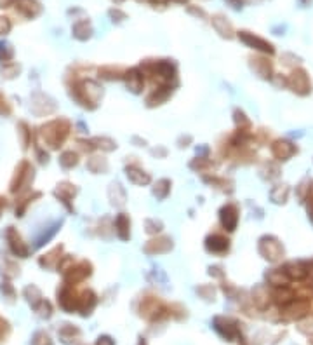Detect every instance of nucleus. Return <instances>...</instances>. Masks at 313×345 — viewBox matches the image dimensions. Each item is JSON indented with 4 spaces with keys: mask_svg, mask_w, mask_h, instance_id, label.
I'll return each instance as SVG.
<instances>
[{
    "mask_svg": "<svg viewBox=\"0 0 313 345\" xmlns=\"http://www.w3.org/2000/svg\"><path fill=\"white\" fill-rule=\"evenodd\" d=\"M242 39H244L245 42H251L253 46H258V49H263V51H270L272 52V46L270 44H266L264 41L258 37H253V35H249L247 32H242Z\"/></svg>",
    "mask_w": 313,
    "mask_h": 345,
    "instance_id": "f257e3e1",
    "label": "nucleus"
},
{
    "mask_svg": "<svg viewBox=\"0 0 313 345\" xmlns=\"http://www.w3.org/2000/svg\"><path fill=\"white\" fill-rule=\"evenodd\" d=\"M19 9L25 12V14H35V12L38 11V4L35 2V0H23V4L19 6Z\"/></svg>",
    "mask_w": 313,
    "mask_h": 345,
    "instance_id": "f03ea898",
    "label": "nucleus"
}]
</instances>
